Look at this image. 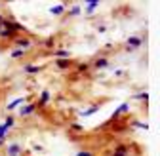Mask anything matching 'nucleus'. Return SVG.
Wrapping results in <instances>:
<instances>
[{"label": "nucleus", "instance_id": "nucleus-21", "mask_svg": "<svg viewBox=\"0 0 160 156\" xmlns=\"http://www.w3.org/2000/svg\"><path fill=\"white\" fill-rule=\"evenodd\" d=\"M133 97H135V99H139V101H145V103H147V99H149V93H147V91H139V93H135Z\"/></svg>", "mask_w": 160, "mask_h": 156}, {"label": "nucleus", "instance_id": "nucleus-17", "mask_svg": "<svg viewBox=\"0 0 160 156\" xmlns=\"http://www.w3.org/2000/svg\"><path fill=\"white\" fill-rule=\"evenodd\" d=\"M25 55H27L25 50H13V51H12V57H13V59H21V57H25Z\"/></svg>", "mask_w": 160, "mask_h": 156}, {"label": "nucleus", "instance_id": "nucleus-6", "mask_svg": "<svg viewBox=\"0 0 160 156\" xmlns=\"http://www.w3.org/2000/svg\"><path fill=\"white\" fill-rule=\"evenodd\" d=\"M53 63H55V67H57V69H61V71H69V69L74 65V61H72V59H55Z\"/></svg>", "mask_w": 160, "mask_h": 156}, {"label": "nucleus", "instance_id": "nucleus-4", "mask_svg": "<svg viewBox=\"0 0 160 156\" xmlns=\"http://www.w3.org/2000/svg\"><path fill=\"white\" fill-rule=\"evenodd\" d=\"M36 103V109H44L48 103H50V91L48 90H44L42 93H40V99L38 101H34Z\"/></svg>", "mask_w": 160, "mask_h": 156}, {"label": "nucleus", "instance_id": "nucleus-25", "mask_svg": "<svg viewBox=\"0 0 160 156\" xmlns=\"http://www.w3.org/2000/svg\"><path fill=\"white\" fill-rule=\"evenodd\" d=\"M76 156H93V152H90V150H78Z\"/></svg>", "mask_w": 160, "mask_h": 156}, {"label": "nucleus", "instance_id": "nucleus-1", "mask_svg": "<svg viewBox=\"0 0 160 156\" xmlns=\"http://www.w3.org/2000/svg\"><path fill=\"white\" fill-rule=\"evenodd\" d=\"M12 46L15 50H25L27 51L32 46V40H31V38H27V36H15L13 40H12Z\"/></svg>", "mask_w": 160, "mask_h": 156}, {"label": "nucleus", "instance_id": "nucleus-24", "mask_svg": "<svg viewBox=\"0 0 160 156\" xmlns=\"http://www.w3.org/2000/svg\"><path fill=\"white\" fill-rule=\"evenodd\" d=\"M69 128H71L72 131H84V126H80V124H76V122L69 124Z\"/></svg>", "mask_w": 160, "mask_h": 156}, {"label": "nucleus", "instance_id": "nucleus-23", "mask_svg": "<svg viewBox=\"0 0 160 156\" xmlns=\"http://www.w3.org/2000/svg\"><path fill=\"white\" fill-rule=\"evenodd\" d=\"M8 131H10V129H6L4 126H0V141H6V137H8Z\"/></svg>", "mask_w": 160, "mask_h": 156}, {"label": "nucleus", "instance_id": "nucleus-27", "mask_svg": "<svg viewBox=\"0 0 160 156\" xmlns=\"http://www.w3.org/2000/svg\"><path fill=\"white\" fill-rule=\"evenodd\" d=\"M2 19H4V15H2V13H0V21H2Z\"/></svg>", "mask_w": 160, "mask_h": 156}, {"label": "nucleus", "instance_id": "nucleus-13", "mask_svg": "<svg viewBox=\"0 0 160 156\" xmlns=\"http://www.w3.org/2000/svg\"><path fill=\"white\" fill-rule=\"evenodd\" d=\"M99 110V105H93V107H90V109H82V110H78V116H92L93 112H97Z\"/></svg>", "mask_w": 160, "mask_h": 156}, {"label": "nucleus", "instance_id": "nucleus-26", "mask_svg": "<svg viewBox=\"0 0 160 156\" xmlns=\"http://www.w3.org/2000/svg\"><path fill=\"white\" fill-rule=\"evenodd\" d=\"M32 150H36V152H40V150H42V147H40V145H34V147H32Z\"/></svg>", "mask_w": 160, "mask_h": 156}, {"label": "nucleus", "instance_id": "nucleus-9", "mask_svg": "<svg viewBox=\"0 0 160 156\" xmlns=\"http://www.w3.org/2000/svg\"><path fill=\"white\" fill-rule=\"evenodd\" d=\"M92 65L95 69H105V67H109V59H107V57H97V59H93Z\"/></svg>", "mask_w": 160, "mask_h": 156}, {"label": "nucleus", "instance_id": "nucleus-20", "mask_svg": "<svg viewBox=\"0 0 160 156\" xmlns=\"http://www.w3.org/2000/svg\"><path fill=\"white\" fill-rule=\"evenodd\" d=\"M80 13H82L80 6H72V8H69V15H71V17H76V15H80Z\"/></svg>", "mask_w": 160, "mask_h": 156}, {"label": "nucleus", "instance_id": "nucleus-22", "mask_svg": "<svg viewBox=\"0 0 160 156\" xmlns=\"http://www.w3.org/2000/svg\"><path fill=\"white\" fill-rule=\"evenodd\" d=\"M76 69H78V74H82V72H88L90 71V65L88 63H78Z\"/></svg>", "mask_w": 160, "mask_h": 156}, {"label": "nucleus", "instance_id": "nucleus-18", "mask_svg": "<svg viewBox=\"0 0 160 156\" xmlns=\"http://www.w3.org/2000/svg\"><path fill=\"white\" fill-rule=\"evenodd\" d=\"M2 126H4L6 129H12V128L15 126V118H13V116H8V118H6V122H4Z\"/></svg>", "mask_w": 160, "mask_h": 156}, {"label": "nucleus", "instance_id": "nucleus-10", "mask_svg": "<svg viewBox=\"0 0 160 156\" xmlns=\"http://www.w3.org/2000/svg\"><path fill=\"white\" fill-rule=\"evenodd\" d=\"M25 101H27L25 97H17V99H13L12 103H8V105H6V109H8V110H13V109H17L19 105H23Z\"/></svg>", "mask_w": 160, "mask_h": 156}, {"label": "nucleus", "instance_id": "nucleus-8", "mask_svg": "<svg viewBox=\"0 0 160 156\" xmlns=\"http://www.w3.org/2000/svg\"><path fill=\"white\" fill-rule=\"evenodd\" d=\"M111 156H130V147H126V145H118V147L111 152Z\"/></svg>", "mask_w": 160, "mask_h": 156}, {"label": "nucleus", "instance_id": "nucleus-11", "mask_svg": "<svg viewBox=\"0 0 160 156\" xmlns=\"http://www.w3.org/2000/svg\"><path fill=\"white\" fill-rule=\"evenodd\" d=\"M53 55L57 59H71V51L69 50H53Z\"/></svg>", "mask_w": 160, "mask_h": 156}, {"label": "nucleus", "instance_id": "nucleus-2", "mask_svg": "<svg viewBox=\"0 0 160 156\" xmlns=\"http://www.w3.org/2000/svg\"><path fill=\"white\" fill-rule=\"evenodd\" d=\"M126 44H128V46H126V50H128V51L137 50V48H141V46H143V38H139V36H130Z\"/></svg>", "mask_w": 160, "mask_h": 156}, {"label": "nucleus", "instance_id": "nucleus-5", "mask_svg": "<svg viewBox=\"0 0 160 156\" xmlns=\"http://www.w3.org/2000/svg\"><path fill=\"white\" fill-rule=\"evenodd\" d=\"M6 154L8 156H19V154H23V149H21V145L12 143V145L6 147Z\"/></svg>", "mask_w": 160, "mask_h": 156}, {"label": "nucleus", "instance_id": "nucleus-7", "mask_svg": "<svg viewBox=\"0 0 160 156\" xmlns=\"http://www.w3.org/2000/svg\"><path fill=\"white\" fill-rule=\"evenodd\" d=\"M128 110H130V103H122V105H120V107H118V109L112 112L111 120H112V122H116V118H118V116H120V114H124V112H128Z\"/></svg>", "mask_w": 160, "mask_h": 156}, {"label": "nucleus", "instance_id": "nucleus-3", "mask_svg": "<svg viewBox=\"0 0 160 156\" xmlns=\"http://www.w3.org/2000/svg\"><path fill=\"white\" fill-rule=\"evenodd\" d=\"M38 109H36V103L34 101H31V103H27V105H23L21 109H19V116H21V118H23V116H31L32 112H36Z\"/></svg>", "mask_w": 160, "mask_h": 156}, {"label": "nucleus", "instance_id": "nucleus-15", "mask_svg": "<svg viewBox=\"0 0 160 156\" xmlns=\"http://www.w3.org/2000/svg\"><path fill=\"white\" fill-rule=\"evenodd\" d=\"M44 48L46 50H52V51L55 50V38L53 36H50V38H46V40H44Z\"/></svg>", "mask_w": 160, "mask_h": 156}, {"label": "nucleus", "instance_id": "nucleus-14", "mask_svg": "<svg viewBox=\"0 0 160 156\" xmlns=\"http://www.w3.org/2000/svg\"><path fill=\"white\" fill-rule=\"evenodd\" d=\"M42 71V67H36V65H23V72H27V74H36V72H40Z\"/></svg>", "mask_w": 160, "mask_h": 156}, {"label": "nucleus", "instance_id": "nucleus-16", "mask_svg": "<svg viewBox=\"0 0 160 156\" xmlns=\"http://www.w3.org/2000/svg\"><path fill=\"white\" fill-rule=\"evenodd\" d=\"M97 6H99V0H92V2L86 6V13H88V15H92V13L95 12V8H97Z\"/></svg>", "mask_w": 160, "mask_h": 156}, {"label": "nucleus", "instance_id": "nucleus-19", "mask_svg": "<svg viewBox=\"0 0 160 156\" xmlns=\"http://www.w3.org/2000/svg\"><path fill=\"white\" fill-rule=\"evenodd\" d=\"M130 126H133V128H139V129H145V131L149 129V126H147V124H143V122H137V120H132V122H130Z\"/></svg>", "mask_w": 160, "mask_h": 156}, {"label": "nucleus", "instance_id": "nucleus-12", "mask_svg": "<svg viewBox=\"0 0 160 156\" xmlns=\"http://www.w3.org/2000/svg\"><path fill=\"white\" fill-rule=\"evenodd\" d=\"M67 12V6L65 4H59V6H52L50 8V13L52 15H61V13H65Z\"/></svg>", "mask_w": 160, "mask_h": 156}, {"label": "nucleus", "instance_id": "nucleus-28", "mask_svg": "<svg viewBox=\"0 0 160 156\" xmlns=\"http://www.w3.org/2000/svg\"><path fill=\"white\" fill-rule=\"evenodd\" d=\"M2 145H4V141H0V147H2Z\"/></svg>", "mask_w": 160, "mask_h": 156}]
</instances>
